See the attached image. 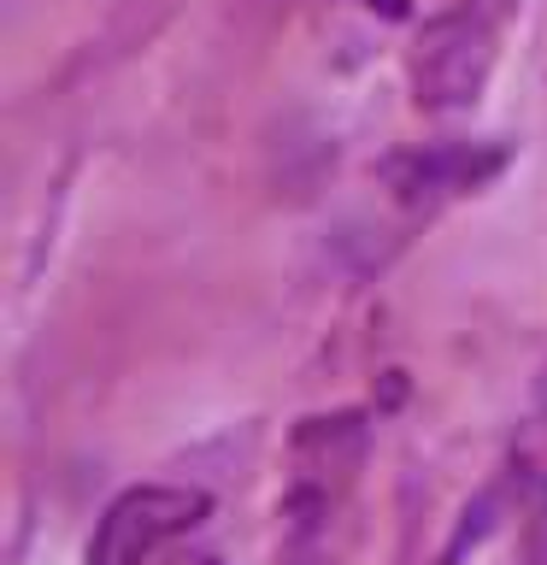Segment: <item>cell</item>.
<instances>
[{"instance_id": "1", "label": "cell", "mask_w": 547, "mask_h": 565, "mask_svg": "<svg viewBox=\"0 0 547 565\" xmlns=\"http://www.w3.org/2000/svg\"><path fill=\"white\" fill-rule=\"evenodd\" d=\"M365 454L360 418H312L294 436L289 565H347V494Z\"/></svg>"}, {"instance_id": "2", "label": "cell", "mask_w": 547, "mask_h": 565, "mask_svg": "<svg viewBox=\"0 0 547 565\" xmlns=\"http://www.w3.org/2000/svg\"><path fill=\"white\" fill-rule=\"evenodd\" d=\"M212 512L206 489L189 483H136L100 512L95 536H88V565H148L159 547L189 536Z\"/></svg>"}, {"instance_id": "3", "label": "cell", "mask_w": 547, "mask_h": 565, "mask_svg": "<svg viewBox=\"0 0 547 565\" xmlns=\"http://www.w3.org/2000/svg\"><path fill=\"white\" fill-rule=\"evenodd\" d=\"M489 65H494V30L471 12H453L441 24L423 30V47L412 60V83H418V100L423 106H471L489 83Z\"/></svg>"}, {"instance_id": "4", "label": "cell", "mask_w": 547, "mask_h": 565, "mask_svg": "<svg viewBox=\"0 0 547 565\" xmlns=\"http://www.w3.org/2000/svg\"><path fill=\"white\" fill-rule=\"evenodd\" d=\"M365 7H383V12H400V0H365Z\"/></svg>"}, {"instance_id": "5", "label": "cell", "mask_w": 547, "mask_h": 565, "mask_svg": "<svg viewBox=\"0 0 547 565\" xmlns=\"http://www.w3.org/2000/svg\"><path fill=\"white\" fill-rule=\"evenodd\" d=\"M176 565H218V559H201V554H194V559H176Z\"/></svg>"}]
</instances>
